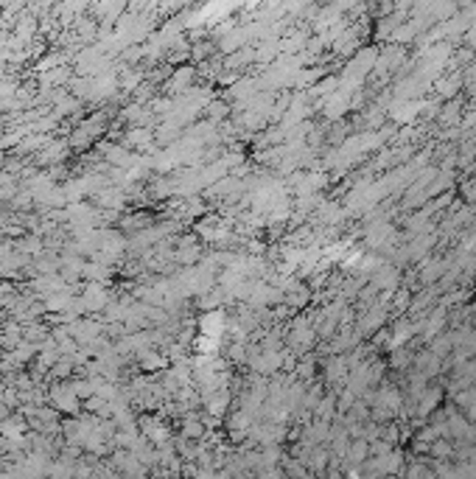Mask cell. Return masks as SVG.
<instances>
[{"mask_svg": "<svg viewBox=\"0 0 476 479\" xmlns=\"http://www.w3.org/2000/svg\"><path fill=\"white\" fill-rule=\"evenodd\" d=\"M406 479H431V471L426 465H412L409 473H406Z\"/></svg>", "mask_w": 476, "mask_h": 479, "instance_id": "cell-2", "label": "cell"}, {"mask_svg": "<svg viewBox=\"0 0 476 479\" xmlns=\"http://www.w3.org/2000/svg\"><path fill=\"white\" fill-rule=\"evenodd\" d=\"M107 157H110L115 165H126V163H129V152L115 149V146H110V149H107Z\"/></svg>", "mask_w": 476, "mask_h": 479, "instance_id": "cell-1", "label": "cell"}]
</instances>
